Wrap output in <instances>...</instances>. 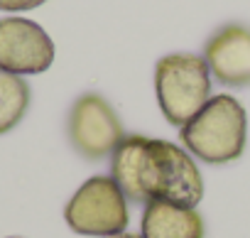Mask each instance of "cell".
<instances>
[{
  "label": "cell",
  "mask_w": 250,
  "mask_h": 238,
  "mask_svg": "<svg viewBox=\"0 0 250 238\" xmlns=\"http://www.w3.org/2000/svg\"><path fill=\"white\" fill-rule=\"evenodd\" d=\"M110 177L128 201L191 206L204 196V179L191 155L174 143L125 135L110 152Z\"/></svg>",
  "instance_id": "1"
},
{
  "label": "cell",
  "mask_w": 250,
  "mask_h": 238,
  "mask_svg": "<svg viewBox=\"0 0 250 238\" xmlns=\"http://www.w3.org/2000/svg\"><path fill=\"white\" fill-rule=\"evenodd\" d=\"M245 108L228 93L211 96V101L191 121L179 128L184 150L208 165H226L238 160L245 150Z\"/></svg>",
  "instance_id": "2"
},
{
  "label": "cell",
  "mask_w": 250,
  "mask_h": 238,
  "mask_svg": "<svg viewBox=\"0 0 250 238\" xmlns=\"http://www.w3.org/2000/svg\"><path fill=\"white\" fill-rule=\"evenodd\" d=\"M155 91L162 115L174 128H184L211 101V71L204 57L167 54L155 69Z\"/></svg>",
  "instance_id": "3"
},
{
  "label": "cell",
  "mask_w": 250,
  "mask_h": 238,
  "mask_svg": "<svg viewBox=\"0 0 250 238\" xmlns=\"http://www.w3.org/2000/svg\"><path fill=\"white\" fill-rule=\"evenodd\" d=\"M64 218L74 233L81 236H115L125 233L130 221L128 199L113 177H91L79 187L64 209Z\"/></svg>",
  "instance_id": "4"
},
{
  "label": "cell",
  "mask_w": 250,
  "mask_h": 238,
  "mask_svg": "<svg viewBox=\"0 0 250 238\" xmlns=\"http://www.w3.org/2000/svg\"><path fill=\"white\" fill-rule=\"evenodd\" d=\"M125 138L113 106L98 93H83L69 113V140L86 160L110 155Z\"/></svg>",
  "instance_id": "5"
},
{
  "label": "cell",
  "mask_w": 250,
  "mask_h": 238,
  "mask_svg": "<svg viewBox=\"0 0 250 238\" xmlns=\"http://www.w3.org/2000/svg\"><path fill=\"white\" fill-rule=\"evenodd\" d=\"M54 62V42L32 20H0V71L15 76L42 74Z\"/></svg>",
  "instance_id": "6"
},
{
  "label": "cell",
  "mask_w": 250,
  "mask_h": 238,
  "mask_svg": "<svg viewBox=\"0 0 250 238\" xmlns=\"http://www.w3.org/2000/svg\"><path fill=\"white\" fill-rule=\"evenodd\" d=\"M211 76L223 86H250V30L243 25L221 27L204 49Z\"/></svg>",
  "instance_id": "7"
},
{
  "label": "cell",
  "mask_w": 250,
  "mask_h": 238,
  "mask_svg": "<svg viewBox=\"0 0 250 238\" xmlns=\"http://www.w3.org/2000/svg\"><path fill=\"white\" fill-rule=\"evenodd\" d=\"M143 238H204V218L191 206L147 201L143 211Z\"/></svg>",
  "instance_id": "8"
},
{
  "label": "cell",
  "mask_w": 250,
  "mask_h": 238,
  "mask_svg": "<svg viewBox=\"0 0 250 238\" xmlns=\"http://www.w3.org/2000/svg\"><path fill=\"white\" fill-rule=\"evenodd\" d=\"M30 106V86L22 76L0 71V135L13 130Z\"/></svg>",
  "instance_id": "9"
},
{
  "label": "cell",
  "mask_w": 250,
  "mask_h": 238,
  "mask_svg": "<svg viewBox=\"0 0 250 238\" xmlns=\"http://www.w3.org/2000/svg\"><path fill=\"white\" fill-rule=\"evenodd\" d=\"M47 0H0V10L5 13H20V10H35L44 5Z\"/></svg>",
  "instance_id": "10"
},
{
  "label": "cell",
  "mask_w": 250,
  "mask_h": 238,
  "mask_svg": "<svg viewBox=\"0 0 250 238\" xmlns=\"http://www.w3.org/2000/svg\"><path fill=\"white\" fill-rule=\"evenodd\" d=\"M108 238H143L140 233H115V236H108Z\"/></svg>",
  "instance_id": "11"
},
{
  "label": "cell",
  "mask_w": 250,
  "mask_h": 238,
  "mask_svg": "<svg viewBox=\"0 0 250 238\" xmlns=\"http://www.w3.org/2000/svg\"><path fill=\"white\" fill-rule=\"evenodd\" d=\"M10 238H18V236H10Z\"/></svg>",
  "instance_id": "12"
}]
</instances>
